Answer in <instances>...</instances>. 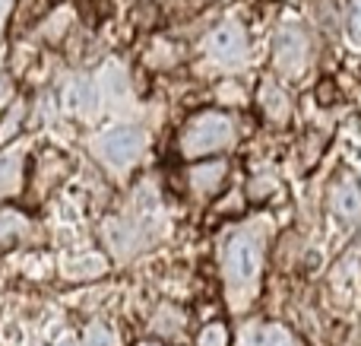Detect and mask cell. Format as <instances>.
Here are the masks:
<instances>
[{
	"label": "cell",
	"instance_id": "1",
	"mask_svg": "<svg viewBox=\"0 0 361 346\" xmlns=\"http://www.w3.org/2000/svg\"><path fill=\"white\" fill-rule=\"evenodd\" d=\"M260 264H263L260 241L250 232H238L225 248V277H228L231 302L235 305H244V299L254 292L257 280H260Z\"/></svg>",
	"mask_w": 361,
	"mask_h": 346
},
{
	"label": "cell",
	"instance_id": "2",
	"mask_svg": "<svg viewBox=\"0 0 361 346\" xmlns=\"http://www.w3.org/2000/svg\"><path fill=\"white\" fill-rule=\"evenodd\" d=\"M235 137V127L225 114L219 112H203L197 118H190L180 131V153L187 159H197V156H206V153H216V150H225Z\"/></svg>",
	"mask_w": 361,
	"mask_h": 346
},
{
	"label": "cell",
	"instance_id": "3",
	"mask_svg": "<svg viewBox=\"0 0 361 346\" xmlns=\"http://www.w3.org/2000/svg\"><path fill=\"white\" fill-rule=\"evenodd\" d=\"M143 146H146L143 131H137V127H114V131H108L99 137L95 153H99V159L108 165V169L121 172V169H130V165L137 162Z\"/></svg>",
	"mask_w": 361,
	"mask_h": 346
},
{
	"label": "cell",
	"instance_id": "4",
	"mask_svg": "<svg viewBox=\"0 0 361 346\" xmlns=\"http://www.w3.org/2000/svg\"><path fill=\"white\" fill-rule=\"evenodd\" d=\"M307 54H311V44H307V35L298 29V25H282V29L276 32L273 61H276V70H279L282 76L305 73Z\"/></svg>",
	"mask_w": 361,
	"mask_h": 346
},
{
	"label": "cell",
	"instance_id": "5",
	"mask_svg": "<svg viewBox=\"0 0 361 346\" xmlns=\"http://www.w3.org/2000/svg\"><path fill=\"white\" fill-rule=\"evenodd\" d=\"M206 54L222 67H235L244 64L247 57V35L238 23H222L209 38H206Z\"/></svg>",
	"mask_w": 361,
	"mask_h": 346
},
{
	"label": "cell",
	"instance_id": "6",
	"mask_svg": "<svg viewBox=\"0 0 361 346\" xmlns=\"http://www.w3.org/2000/svg\"><path fill=\"white\" fill-rule=\"evenodd\" d=\"M32 235V216L23 207H0V254Z\"/></svg>",
	"mask_w": 361,
	"mask_h": 346
},
{
	"label": "cell",
	"instance_id": "7",
	"mask_svg": "<svg viewBox=\"0 0 361 346\" xmlns=\"http://www.w3.org/2000/svg\"><path fill=\"white\" fill-rule=\"evenodd\" d=\"M330 207L339 220H361V188L352 175H343L330 188Z\"/></svg>",
	"mask_w": 361,
	"mask_h": 346
},
{
	"label": "cell",
	"instance_id": "8",
	"mask_svg": "<svg viewBox=\"0 0 361 346\" xmlns=\"http://www.w3.org/2000/svg\"><path fill=\"white\" fill-rule=\"evenodd\" d=\"M260 105L269 121H288V114H292V102H288L286 89L276 86L273 80L260 83Z\"/></svg>",
	"mask_w": 361,
	"mask_h": 346
},
{
	"label": "cell",
	"instance_id": "9",
	"mask_svg": "<svg viewBox=\"0 0 361 346\" xmlns=\"http://www.w3.org/2000/svg\"><path fill=\"white\" fill-rule=\"evenodd\" d=\"M225 178V162H203L190 169V184L197 191H216Z\"/></svg>",
	"mask_w": 361,
	"mask_h": 346
},
{
	"label": "cell",
	"instance_id": "10",
	"mask_svg": "<svg viewBox=\"0 0 361 346\" xmlns=\"http://www.w3.org/2000/svg\"><path fill=\"white\" fill-rule=\"evenodd\" d=\"M25 112H29V105H25L23 99H19V102H13V105L6 108V112H4V118H0V143H6V140H13L19 131H23Z\"/></svg>",
	"mask_w": 361,
	"mask_h": 346
},
{
	"label": "cell",
	"instance_id": "11",
	"mask_svg": "<svg viewBox=\"0 0 361 346\" xmlns=\"http://www.w3.org/2000/svg\"><path fill=\"white\" fill-rule=\"evenodd\" d=\"M244 346H292V340L282 328H257L247 334Z\"/></svg>",
	"mask_w": 361,
	"mask_h": 346
},
{
	"label": "cell",
	"instance_id": "12",
	"mask_svg": "<svg viewBox=\"0 0 361 346\" xmlns=\"http://www.w3.org/2000/svg\"><path fill=\"white\" fill-rule=\"evenodd\" d=\"M73 267H67V277L73 280H82V277H99V273H105V261L95 258V254H89V258H80V261H70Z\"/></svg>",
	"mask_w": 361,
	"mask_h": 346
},
{
	"label": "cell",
	"instance_id": "13",
	"mask_svg": "<svg viewBox=\"0 0 361 346\" xmlns=\"http://www.w3.org/2000/svg\"><path fill=\"white\" fill-rule=\"evenodd\" d=\"M180 324H184V318H180L175 309H162L156 315V321H152V330H156V334H162V337H175L180 330Z\"/></svg>",
	"mask_w": 361,
	"mask_h": 346
},
{
	"label": "cell",
	"instance_id": "14",
	"mask_svg": "<svg viewBox=\"0 0 361 346\" xmlns=\"http://www.w3.org/2000/svg\"><path fill=\"white\" fill-rule=\"evenodd\" d=\"M82 346H118V337H114V330H108L105 324H92V328L86 330V337H82Z\"/></svg>",
	"mask_w": 361,
	"mask_h": 346
},
{
	"label": "cell",
	"instance_id": "15",
	"mask_svg": "<svg viewBox=\"0 0 361 346\" xmlns=\"http://www.w3.org/2000/svg\"><path fill=\"white\" fill-rule=\"evenodd\" d=\"M197 346H228V330L225 324H209V328L200 330Z\"/></svg>",
	"mask_w": 361,
	"mask_h": 346
},
{
	"label": "cell",
	"instance_id": "16",
	"mask_svg": "<svg viewBox=\"0 0 361 346\" xmlns=\"http://www.w3.org/2000/svg\"><path fill=\"white\" fill-rule=\"evenodd\" d=\"M86 95H89V83H76V89L67 93V105L73 112H86Z\"/></svg>",
	"mask_w": 361,
	"mask_h": 346
},
{
	"label": "cell",
	"instance_id": "17",
	"mask_svg": "<svg viewBox=\"0 0 361 346\" xmlns=\"http://www.w3.org/2000/svg\"><path fill=\"white\" fill-rule=\"evenodd\" d=\"M349 35L352 42L361 44V0H352V10H349Z\"/></svg>",
	"mask_w": 361,
	"mask_h": 346
},
{
	"label": "cell",
	"instance_id": "18",
	"mask_svg": "<svg viewBox=\"0 0 361 346\" xmlns=\"http://www.w3.org/2000/svg\"><path fill=\"white\" fill-rule=\"evenodd\" d=\"M13 181H16V165H13V159H0V191H6Z\"/></svg>",
	"mask_w": 361,
	"mask_h": 346
},
{
	"label": "cell",
	"instance_id": "19",
	"mask_svg": "<svg viewBox=\"0 0 361 346\" xmlns=\"http://www.w3.org/2000/svg\"><path fill=\"white\" fill-rule=\"evenodd\" d=\"M269 191H273V178H267V181H263V178H257V181L250 184V197H267Z\"/></svg>",
	"mask_w": 361,
	"mask_h": 346
},
{
	"label": "cell",
	"instance_id": "20",
	"mask_svg": "<svg viewBox=\"0 0 361 346\" xmlns=\"http://www.w3.org/2000/svg\"><path fill=\"white\" fill-rule=\"evenodd\" d=\"M143 346H156V343H143Z\"/></svg>",
	"mask_w": 361,
	"mask_h": 346
}]
</instances>
